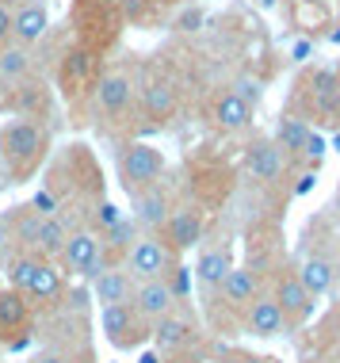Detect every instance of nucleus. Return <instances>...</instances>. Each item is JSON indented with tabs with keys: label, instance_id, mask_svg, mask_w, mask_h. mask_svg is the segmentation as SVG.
<instances>
[{
	"label": "nucleus",
	"instance_id": "a878e982",
	"mask_svg": "<svg viewBox=\"0 0 340 363\" xmlns=\"http://www.w3.org/2000/svg\"><path fill=\"white\" fill-rule=\"evenodd\" d=\"M31 77V54H27V46H19L8 38L4 46H0V81L8 84H19Z\"/></svg>",
	"mask_w": 340,
	"mask_h": 363
},
{
	"label": "nucleus",
	"instance_id": "f704fd0d",
	"mask_svg": "<svg viewBox=\"0 0 340 363\" xmlns=\"http://www.w3.org/2000/svg\"><path fill=\"white\" fill-rule=\"evenodd\" d=\"M8 249H16V245H12V233H8V225H4V218H0V260L8 257Z\"/></svg>",
	"mask_w": 340,
	"mask_h": 363
},
{
	"label": "nucleus",
	"instance_id": "f03ea898",
	"mask_svg": "<svg viewBox=\"0 0 340 363\" xmlns=\"http://www.w3.org/2000/svg\"><path fill=\"white\" fill-rule=\"evenodd\" d=\"M8 287H16L31 302H50L62 294V272L54 260H42L35 252H16L8 264Z\"/></svg>",
	"mask_w": 340,
	"mask_h": 363
},
{
	"label": "nucleus",
	"instance_id": "7ed1b4c3",
	"mask_svg": "<svg viewBox=\"0 0 340 363\" xmlns=\"http://www.w3.org/2000/svg\"><path fill=\"white\" fill-rule=\"evenodd\" d=\"M176 264H180V257L164 245L161 233H138V241L130 245L123 268L130 272L134 283H142V279H164Z\"/></svg>",
	"mask_w": 340,
	"mask_h": 363
},
{
	"label": "nucleus",
	"instance_id": "c9c22d12",
	"mask_svg": "<svg viewBox=\"0 0 340 363\" xmlns=\"http://www.w3.org/2000/svg\"><path fill=\"white\" fill-rule=\"evenodd\" d=\"M138 363H164V356H161V352H157V348H153V352H145V356H142Z\"/></svg>",
	"mask_w": 340,
	"mask_h": 363
},
{
	"label": "nucleus",
	"instance_id": "f257e3e1",
	"mask_svg": "<svg viewBox=\"0 0 340 363\" xmlns=\"http://www.w3.org/2000/svg\"><path fill=\"white\" fill-rule=\"evenodd\" d=\"M46 150H50V134H46L42 123H31V119H16L0 126V161H4L12 184L27 180L38 164H42Z\"/></svg>",
	"mask_w": 340,
	"mask_h": 363
},
{
	"label": "nucleus",
	"instance_id": "6ab92c4d",
	"mask_svg": "<svg viewBox=\"0 0 340 363\" xmlns=\"http://www.w3.org/2000/svg\"><path fill=\"white\" fill-rule=\"evenodd\" d=\"M46 27H50V12L31 0V4H23L19 12H12V43L31 46V43H38V38L46 35Z\"/></svg>",
	"mask_w": 340,
	"mask_h": 363
},
{
	"label": "nucleus",
	"instance_id": "f8f14e48",
	"mask_svg": "<svg viewBox=\"0 0 340 363\" xmlns=\"http://www.w3.org/2000/svg\"><path fill=\"white\" fill-rule=\"evenodd\" d=\"M157 233L164 238V245L180 257V252L196 249V245L203 241V214L199 211H172Z\"/></svg>",
	"mask_w": 340,
	"mask_h": 363
},
{
	"label": "nucleus",
	"instance_id": "39448f33",
	"mask_svg": "<svg viewBox=\"0 0 340 363\" xmlns=\"http://www.w3.org/2000/svg\"><path fill=\"white\" fill-rule=\"evenodd\" d=\"M271 298H276L279 313H283V329L287 333H298L317 310V298L298 283L295 268H279L276 283H271Z\"/></svg>",
	"mask_w": 340,
	"mask_h": 363
},
{
	"label": "nucleus",
	"instance_id": "412c9836",
	"mask_svg": "<svg viewBox=\"0 0 340 363\" xmlns=\"http://www.w3.org/2000/svg\"><path fill=\"white\" fill-rule=\"evenodd\" d=\"M230 268H233L230 249L226 245H210V249H203L199 260H196V279L203 283V291H218L222 279L230 276Z\"/></svg>",
	"mask_w": 340,
	"mask_h": 363
},
{
	"label": "nucleus",
	"instance_id": "bb28decb",
	"mask_svg": "<svg viewBox=\"0 0 340 363\" xmlns=\"http://www.w3.org/2000/svg\"><path fill=\"white\" fill-rule=\"evenodd\" d=\"M145 119H153V123H164L172 111H176V92H172V84H164V81H153L149 88H145Z\"/></svg>",
	"mask_w": 340,
	"mask_h": 363
},
{
	"label": "nucleus",
	"instance_id": "1a4fd4ad",
	"mask_svg": "<svg viewBox=\"0 0 340 363\" xmlns=\"http://www.w3.org/2000/svg\"><path fill=\"white\" fill-rule=\"evenodd\" d=\"M130 306H134V313H138L145 325H153V321L164 318V313L176 310L180 302L172 298V291H169V283H164V279H142V283H134Z\"/></svg>",
	"mask_w": 340,
	"mask_h": 363
},
{
	"label": "nucleus",
	"instance_id": "4be33fe9",
	"mask_svg": "<svg viewBox=\"0 0 340 363\" xmlns=\"http://www.w3.org/2000/svg\"><path fill=\"white\" fill-rule=\"evenodd\" d=\"M295 276H298V283H302L310 294H314V298H322V294L333 291L336 268H333V260H325V257H306L295 268Z\"/></svg>",
	"mask_w": 340,
	"mask_h": 363
},
{
	"label": "nucleus",
	"instance_id": "9d476101",
	"mask_svg": "<svg viewBox=\"0 0 340 363\" xmlns=\"http://www.w3.org/2000/svg\"><path fill=\"white\" fill-rule=\"evenodd\" d=\"M241 329H245L249 337H256V340H271V337H279V333H287L283 329V313H279L271 291H260L245 306V313H241Z\"/></svg>",
	"mask_w": 340,
	"mask_h": 363
},
{
	"label": "nucleus",
	"instance_id": "aec40b11",
	"mask_svg": "<svg viewBox=\"0 0 340 363\" xmlns=\"http://www.w3.org/2000/svg\"><path fill=\"white\" fill-rule=\"evenodd\" d=\"M12 107H16V115L19 119H46L50 115V92H46V84L42 81H19L16 84V96H12Z\"/></svg>",
	"mask_w": 340,
	"mask_h": 363
},
{
	"label": "nucleus",
	"instance_id": "20e7f679",
	"mask_svg": "<svg viewBox=\"0 0 340 363\" xmlns=\"http://www.w3.org/2000/svg\"><path fill=\"white\" fill-rule=\"evenodd\" d=\"M164 172V153L149 142H130L126 150L119 153V184L126 195L142 191V188H153Z\"/></svg>",
	"mask_w": 340,
	"mask_h": 363
},
{
	"label": "nucleus",
	"instance_id": "a211bd4d",
	"mask_svg": "<svg viewBox=\"0 0 340 363\" xmlns=\"http://www.w3.org/2000/svg\"><path fill=\"white\" fill-rule=\"evenodd\" d=\"M283 161L287 157L271 142H252L249 153H245V169H249L252 180H260V184H276L279 176H283Z\"/></svg>",
	"mask_w": 340,
	"mask_h": 363
},
{
	"label": "nucleus",
	"instance_id": "b1692460",
	"mask_svg": "<svg viewBox=\"0 0 340 363\" xmlns=\"http://www.w3.org/2000/svg\"><path fill=\"white\" fill-rule=\"evenodd\" d=\"M215 123L222 126V130H245V126L252 123V104H245L233 92H222L215 100Z\"/></svg>",
	"mask_w": 340,
	"mask_h": 363
},
{
	"label": "nucleus",
	"instance_id": "473e14b6",
	"mask_svg": "<svg viewBox=\"0 0 340 363\" xmlns=\"http://www.w3.org/2000/svg\"><path fill=\"white\" fill-rule=\"evenodd\" d=\"M8 38H12V12H8L4 4H0V46H4Z\"/></svg>",
	"mask_w": 340,
	"mask_h": 363
},
{
	"label": "nucleus",
	"instance_id": "4468645a",
	"mask_svg": "<svg viewBox=\"0 0 340 363\" xmlns=\"http://www.w3.org/2000/svg\"><path fill=\"white\" fill-rule=\"evenodd\" d=\"M31 298H23L16 287H0V340H12L16 333L31 325Z\"/></svg>",
	"mask_w": 340,
	"mask_h": 363
},
{
	"label": "nucleus",
	"instance_id": "dca6fc26",
	"mask_svg": "<svg viewBox=\"0 0 340 363\" xmlns=\"http://www.w3.org/2000/svg\"><path fill=\"white\" fill-rule=\"evenodd\" d=\"M69 225H65L62 214H42V222H38V230H35V241H31V252L35 257H42V260H54L62 257V249H65V241H69Z\"/></svg>",
	"mask_w": 340,
	"mask_h": 363
},
{
	"label": "nucleus",
	"instance_id": "cd10ccee",
	"mask_svg": "<svg viewBox=\"0 0 340 363\" xmlns=\"http://www.w3.org/2000/svg\"><path fill=\"white\" fill-rule=\"evenodd\" d=\"M89 69H92L89 54H69V57H65V65H62V81H65V92H69V84H81L84 77H89Z\"/></svg>",
	"mask_w": 340,
	"mask_h": 363
},
{
	"label": "nucleus",
	"instance_id": "4c0bfd02",
	"mask_svg": "<svg viewBox=\"0 0 340 363\" xmlns=\"http://www.w3.org/2000/svg\"><path fill=\"white\" fill-rule=\"evenodd\" d=\"M310 363H322V359H310Z\"/></svg>",
	"mask_w": 340,
	"mask_h": 363
},
{
	"label": "nucleus",
	"instance_id": "2f4dec72",
	"mask_svg": "<svg viewBox=\"0 0 340 363\" xmlns=\"http://www.w3.org/2000/svg\"><path fill=\"white\" fill-rule=\"evenodd\" d=\"M31 363H73V356H65V352H57V348H46V352H38Z\"/></svg>",
	"mask_w": 340,
	"mask_h": 363
},
{
	"label": "nucleus",
	"instance_id": "0eeeda50",
	"mask_svg": "<svg viewBox=\"0 0 340 363\" xmlns=\"http://www.w3.org/2000/svg\"><path fill=\"white\" fill-rule=\"evenodd\" d=\"M100 329L103 337L111 340L115 348H138L145 337H149V325L134 313L130 302H119V306H100Z\"/></svg>",
	"mask_w": 340,
	"mask_h": 363
},
{
	"label": "nucleus",
	"instance_id": "393cba45",
	"mask_svg": "<svg viewBox=\"0 0 340 363\" xmlns=\"http://www.w3.org/2000/svg\"><path fill=\"white\" fill-rule=\"evenodd\" d=\"M38 222H42V211H38V207H16V214H8V218H4L8 233H12V245L19 252H31Z\"/></svg>",
	"mask_w": 340,
	"mask_h": 363
},
{
	"label": "nucleus",
	"instance_id": "423d86ee",
	"mask_svg": "<svg viewBox=\"0 0 340 363\" xmlns=\"http://www.w3.org/2000/svg\"><path fill=\"white\" fill-rule=\"evenodd\" d=\"M108 264L100 257V233L96 230H73L65 241L62 257H57V272L62 276H84L92 279L96 272H103Z\"/></svg>",
	"mask_w": 340,
	"mask_h": 363
},
{
	"label": "nucleus",
	"instance_id": "c756f323",
	"mask_svg": "<svg viewBox=\"0 0 340 363\" xmlns=\"http://www.w3.org/2000/svg\"><path fill=\"white\" fill-rule=\"evenodd\" d=\"M230 92H233V96H241V100L252 104V107H256V100H260V84H256V81H249V77H241V81L230 88Z\"/></svg>",
	"mask_w": 340,
	"mask_h": 363
},
{
	"label": "nucleus",
	"instance_id": "c85d7f7f",
	"mask_svg": "<svg viewBox=\"0 0 340 363\" xmlns=\"http://www.w3.org/2000/svg\"><path fill=\"white\" fill-rule=\"evenodd\" d=\"M317 104H322L325 111L336 104V77L333 73H317Z\"/></svg>",
	"mask_w": 340,
	"mask_h": 363
},
{
	"label": "nucleus",
	"instance_id": "72a5a7b5",
	"mask_svg": "<svg viewBox=\"0 0 340 363\" xmlns=\"http://www.w3.org/2000/svg\"><path fill=\"white\" fill-rule=\"evenodd\" d=\"M12 96H16V84L0 81V111H8V107H12Z\"/></svg>",
	"mask_w": 340,
	"mask_h": 363
},
{
	"label": "nucleus",
	"instance_id": "ddd939ff",
	"mask_svg": "<svg viewBox=\"0 0 340 363\" xmlns=\"http://www.w3.org/2000/svg\"><path fill=\"white\" fill-rule=\"evenodd\" d=\"M130 203H134V225L145 233H157L164 218L172 214V203H169V195L161 191V184H153V188H142V191H134L130 195Z\"/></svg>",
	"mask_w": 340,
	"mask_h": 363
},
{
	"label": "nucleus",
	"instance_id": "5701e85b",
	"mask_svg": "<svg viewBox=\"0 0 340 363\" xmlns=\"http://www.w3.org/2000/svg\"><path fill=\"white\" fill-rule=\"evenodd\" d=\"M310 138V126L306 119H298V115H279V123H276V150L283 153V157H298L302 153V145Z\"/></svg>",
	"mask_w": 340,
	"mask_h": 363
},
{
	"label": "nucleus",
	"instance_id": "2eb2a0df",
	"mask_svg": "<svg viewBox=\"0 0 340 363\" xmlns=\"http://www.w3.org/2000/svg\"><path fill=\"white\" fill-rule=\"evenodd\" d=\"M130 294H134V279H130V272L123 268H103V272H96L92 276V298L100 302V306H119V302H130Z\"/></svg>",
	"mask_w": 340,
	"mask_h": 363
},
{
	"label": "nucleus",
	"instance_id": "f3484780",
	"mask_svg": "<svg viewBox=\"0 0 340 363\" xmlns=\"http://www.w3.org/2000/svg\"><path fill=\"white\" fill-rule=\"evenodd\" d=\"M218 294H222V302H226L230 310H241V313H245V306H249V302L260 294V279H256V272H252V268H237V264H233L230 276L222 279Z\"/></svg>",
	"mask_w": 340,
	"mask_h": 363
},
{
	"label": "nucleus",
	"instance_id": "7c9ffc66",
	"mask_svg": "<svg viewBox=\"0 0 340 363\" xmlns=\"http://www.w3.org/2000/svg\"><path fill=\"white\" fill-rule=\"evenodd\" d=\"M218 363H264V359L252 356V352H241V348H222L218 352Z\"/></svg>",
	"mask_w": 340,
	"mask_h": 363
},
{
	"label": "nucleus",
	"instance_id": "9b49d317",
	"mask_svg": "<svg viewBox=\"0 0 340 363\" xmlns=\"http://www.w3.org/2000/svg\"><path fill=\"white\" fill-rule=\"evenodd\" d=\"M149 337H153V348L161 352V356H172V352L188 348L191 340H196V321L188 318L180 306L172 313H164L161 321H153L149 325Z\"/></svg>",
	"mask_w": 340,
	"mask_h": 363
},
{
	"label": "nucleus",
	"instance_id": "6e6552de",
	"mask_svg": "<svg viewBox=\"0 0 340 363\" xmlns=\"http://www.w3.org/2000/svg\"><path fill=\"white\" fill-rule=\"evenodd\" d=\"M92 100H96V111H103L108 119H119L126 107L134 104V81H130V73H123V69L103 73L100 81H96V88H92Z\"/></svg>",
	"mask_w": 340,
	"mask_h": 363
},
{
	"label": "nucleus",
	"instance_id": "e433bc0d",
	"mask_svg": "<svg viewBox=\"0 0 340 363\" xmlns=\"http://www.w3.org/2000/svg\"><path fill=\"white\" fill-rule=\"evenodd\" d=\"M333 145H336V153H340V134H336V142H333Z\"/></svg>",
	"mask_w": 340,
	"mask_h": 363
}]
</instances>
